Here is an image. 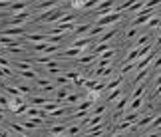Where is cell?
<instances>
[{
  "label": "cell",
  "instance_id": "6da1fadb",
  "mask_svg": "<svg viewBox=\"0 0 161 137\" xmlns=\"http://www.w3.org/2000/svg\"><path fill=\"white\" fill-rule=\"evenodd\" d=\"M72 6V2H64V4H58L56 8H52V10H46L44 14H40L38 18H36L34 22H38V24H52V22H58L62 16L66 14V10Z\"/></svg>",
  "mask_w": 161,
  "mask_h": 137
},
{
  "label": "cell",
  "instance_id": "7a4b0ae2",
  "mask_svg": "<svg viewBox=\"0 0 161 137\" xmlns=\"http://www.w3.org/2000/svg\"><path fill=\"white\" fill-rule=\"evenodd\" d=\"M119 20H121V14H119V12H109V14H103V16L97 18L96 26L106 28V26H111V24H115V22H119Z\"/></svg>",
  "mask_w": 161,
  "mask_h": 137
},
{
  "label": "cell",
  "instance_id": "3957f363",
  "mask_svg": "<svg viewBox=\"0 0 161 137\" xmlns=\"http://www.w3.org/2000/svg\"><path fill=\"white\" fill-rule=\"evenodd\" d=\"M24 34H28V30L24 26H8L0 30V36H8V38H20Z\"/></svg>",
  "mask_w": 161,
  "mask_h": 137
},
{
  "label": "cell",
  "instance_id": "277c9868",
  "mask_svg": "<svg viewBox=\"0 0 161 137\" xmlns=\"http://www.w3.org/2000/svg\"><path fill=\"white\" fill-rule=\"evenodd\" d=\"M114 6H115V0H102L97 4V8H94V14L97 18L103 16V14H109V12H114Z\"/></svg>",
  "mask_w": 161,
  "mask_h": 137
},
{
  "label": "cell",
  "instance_id": "5b68a950",
  "mask_svg": "<svg viewBox=\"0 0 161 137\" xmlns=\"http://www.w3.org/2000/svg\"><path fill=\"white\" fill-rule=\"evenodd\" d=\"M117 36V28H111V30H108V32H103V34H100L97 36V44H103V42H111Z\"/></svg>",
  "mask_w": 161,
  "mask_h": 137
},
{
  "label": "cell",
  "instance_id": "8992f818",
  "mask_svg": "<svg viewBox=\"0 0 161 137\" xmlns=\"http://www.w3.org/2000/svg\"><path fill=\"white\" fill-rule=\"evenodd\" d=\"M94 26L92 22H84V24H76V28L72 30L74 32V36H84V34H88L90 32V28Z\"/></svg>",
  "mask_w": 161,
  "mask_h": 137
},
{
  "label": "cell",
  "instance_id": "52a82bcc",
  "mask_svg": "<svg viewBox=\"0 0 161 137\" xmlns=\"http://www.w3.org/2000/svg\"><path fill=\"white\" fill-rule=\"evenodd\" d=\"M92 42H94V38H90V36H82V38H78V40H74L72 42V46L74 48H80V50H84V48H88Z\"/></svg>",
  "mask_w": 161,
  "mask_h": 137
},
{
  "label": "cell",
  "instance_id": "ba28073f",
  "mask_svg": "<svg viewBox=\"0 0 161 137\" xmlns=\"http://www.w3.org/2000/svg\"><path fill=\"white\" fill-rule=\"evenodd\" d=\"M80 54H84V50H80V48H74V46H70V48H66L64 52L60 54V58H78Z\"/></svg>",
  "mask_w": 161,
  "mask_h": 137
},
{
  "label": "cell",
  "instance_id": "9c48e42d",
  "mask_svg": "<svg viewBox=\"0 0 161 137\" xmlns=\"http://www.w3.org/2000/svg\"><path fill=\"white\" fill-rule=\"evenodd\" d=\"M56 0H40L38 4L34 6V10H52V8H56Z\"/></svg>",
  "mask_w": 161,
  "mask_h": 137
},
{
  "label": "cell",
  "instance_id": "30bf717a",
  "mask_svg": "<svg viewBox=\"0 0 161 137\" xmlns=\"http://www.w3.org/2000/svg\"><path fill=\"white\" fill-rule=\"evenodd\" d=\"M123 84V76H117V78H114V79H109L108 84H103V90H115V88H119V85Z\"/></svg>",
  "mask_w": 161,
  "mask_h": 137
},
{
  "label": "cell",
  "instance_id": "8fae6325",
  "mask_svg": "<svg viewBox=\"0 0 161 137\" xmlns=\"http://www.w3.org/2000/svg\"><path fill=\"white\" fill-rule=\"evenodd\" d=\"M149 68H143V70H139L137 72V76H135L133 78V85H137V84H141V82H143V79H147V78H149Z\"/></svg>",
  "mask_w": 161,
  "mask_h": 137
},
{
  "label": "cell",
  "instance_id": "7c38bea8",
  "mask_svg": "<svg viewBox=\"0 0 161 137\" xmlns=\"http://www.w3.org/2000/svg\"><path fill=\"white\" fill-rule=\"evenodd\" d=\"M28 2H24V0H14V2H10V10L8 12H22L26 10Z\"/></svg>",
  "mask_w": 161,
  "mask_h": 137
},
{
  "label": "cell",
  "instance_id": "4fadbf2b",
  "mask_svg": "<svg viewBox=\"0 0 161 137\" xmlns=\"http://www.w3.org/2000/svg\"><path fill=\"white\" fill-rule=\"evenodd\" d=\"M94 103H96L94 99L86 97L82 103H78V105H76V111H88V109H92V107H94Z\"/></svg>",
  "mask_w": 161,
  "mask_h": 137
},
{
  "label": "cell",
  "instance_id": "5bb4252c",
  "mask_svg": "<svg viewBox=\"0 0 161 137\" xmlns=\"http://www.w3.org/2000/svg\"><path fill=\"white\" fill-rule=\"evenodd\" d=\"M129 99H131V97H129V96H121V97H119V101L115 103V111H119V113H123V109L127 107Z\"/></svg>",
  "mask_w": 161,
  "mask_h": 137
},
{
  "label": "cell",
  "instance_id": "9a60e30c",
  "mask_svg": "<svg viewBox=\"0 0 161 137\" xmlns=\"http://www.w3.org/2000/svg\"><path fill=\"white\" fill-rule=\"evenodd\" d=\"M28 101H30V105H34V107H42V105H44L48 99H46L44 96H32Z\"/></svg>",
  "mask_w": 161,
  "mask_h": 137
},
{
  "label": "cell",
  "instance_id": "2e32d148",
  "mask_svg": "<svg viewBox=\"0 0 161 137\" xmlns=\"http://www.w3.org/2000/svg\"><path fill=\"white\" fill-rule=\"evenodd\" d=\"M86 135H103V123H100V125H90L88 131H86Z\"/></svg>",
  "mask_w": 161,
  "mask_h": 137
},
{
  "label": "cell",
  "instance_id": "e0dca14e",
  "mask_svg": "<svg viewBox=\"0 0 161 137\" xmlns=\"http://www.w3.org/2000/svg\"><path fill=\"white\" fill-rule=\"evenodd\" d=\"M139 117H141V115H139V111H129L127 115H121V119L125 121V123H135V121L139 119Z\"/></svg>",
  "mask_w": 161,
  "mask_h": 137
},
{
  "label": "cell",
  "instance_id": "ac0fdd59",
  "mask_svg": "<svg viewBox=\"0 0 161 137\" xmlns=\"http://www.w3.org/2000/svg\"><path fill=\"white\" fill-rule=\"evenodd\" d=\"M97 60L96 54H86V56H78V62L80 64H94V62Z\"/></svg>",
  "mask_w": 161,
  "mask_h": 137
},
{
  "label": "cell",
  "instance_id": "d6986e66",
  "mask_svg": "<svg viewBox=\"0 0 161 137\" xmlns=\"http://www.w3.org/2000/svg\"><path fill=\"white\" fill-rule=\"evenodd\" d=\"M131 103H127L129 105V111H137L141 105H143V97H133V99H129Z\"/></svg>",
  "mask_w": 161,
  "mask_h": 137
},
{
  "label": "cell",
  "instance_id": "ffe728a7",
  "mask_svg": "<svg viewBox=\"0 0 161 137\" xmlns=\"http://www.w3.org/2000/svg\"><path fill=\"white\" fill-rule=\"evenodd\" d=\"M149 42H151V34H141L139 38H137V42H135V46H133V48L145 46V44H149Z\"/></svg>",
  "mask_w": 161,
  "mask_h": 137
},
{
  "label": "cell",
  "instance_id": "44dd1931",
  "mask_svg": "<svg viewBox=\"0 0 161 137\" xmlns=\"http://www.w3.org/2000/svg\"><path fill=\"white\" fill-rule=\"evenodd\" d=\"M68 93H70V85H62V88H56V99H64Z\"/></svg>",
  "mask_w": 161,
  "mask_h": 137
},
{
  "label": "cell",
  "instance_id": "7402d4cb",
  "mask_svg": "<svg viewBox=\"0 0 161 137\" xmlns=\"http://www.w3.org/2000/svg\"><path fill=\"white\" fill-rule=\"evenodd\" d=\"M76 18H78L76 12H68V14H64V16H62L60 20H58V24H68V22H74Z\"/></svg>",
  "mask_w": 161,
  "mask_h": 137
},
{
  "label": "cell",
  "instance_id": "603a6c76",
  "mask_svg": "<svg viewBox=\"0 0 161 137\" xmlns=\"http://www.w3.org/2000/svg\"><path fill=\"white\" fill-rule=\"evenodd\" d=\"M159 22H161V20H159V16H157V14H153V16L149 18V20H147L145 26H147V28H151V30H153V28L157 30V28H159Z\"/></svg>",
  "mask_w": 161,
  "mask_h": 137
},
{
  "label": "cell",
  "instance_id": "cb8c5ba5",
  "mask_svg": "<svg viewBox=\"0 0 161 137\" xmlns=\"http://www.w3.org/2000/svg\"><path fill=\"white\" fill-rule=\"evenodd\" d=\"M24 79H36L38 78V74H36V70H22V72H18Z\"/></svg>",
  "mask_w": 161,
  "mask_h": 137
},
{
  "label": "cell",
  "instance_id": "d4e9b609",
  "mask_svg": "<svg viewBox=\"0 0 161 137\" xmlns=\"http://www.w3.org/2000/svg\"><path fill=\"white\" fill-rule=\"evenodd\" d=\"M80 131H82V125H70V127H66V135L68 137H76Z\"/></svg>",
  "mask_w": 161,
  "mask_h": 137
},
{
  "label": "cell",
  "instance_id": "484cf974",
  "mask_svg": "<svg viewBox=\"0 0 161 137\" xmlns=\"http://www.w3.org/2000/svg\"><path fill=\"white\" fill-rule=\"evenodd\" d=\"M10 129L16 131L18 135H26L28 133V129H24V125H20V123H10Z\"/></svg>",
  "mask_w": 161,
  "mask_h": 137
},
{
  "label": "cell",
  "instance_id": "4316f807",
  "mask_svg": "<svg viewBox=\"0 0 161 137\" xmlns=\"http://www.w3.org/2000/svg\"><path fill=\"white\" fill-rule=\"evenodd\" d=\"M80 93H68V96L64 97V103H78L80 101Z\"/></svg>",
  "mask_w": 161,
  "mask_h": 137
},
{
  "label": "cell",
  "instance_id": "83f0119b",
  "mask_svg": "<svg viewBox=\"0 0 161 137\" xmlns=\"http://www.w3.org/2000/svg\"><path fill=\"white\" fill-rule=\"evenodd\" d=\"M119 97H121V90H119V88H115V90H111V91H109V96H108L106 101H115V99H119Z\"/></svg>",
  "mask_w": 161,
  "mask_h": 137
},
{
  "label": "cell",
  "instance_id": "f1b7e54d",
  "mask_svg": "<svg viewBox=\"0 0 161 137\" xmlns=\"http://www.w3.org/2000/svg\"><path fill=\"white\" fill-rule=\"evenodd\" d=\"M12 66L18 68V72H22V70H32V64H30V62H14Z\"/></svg>",
  "mask_w": 161,
  "mask_h": 137
},
{
  "label": "cell",
  "instance_id": "f546056e",
  "mask_svg": "<svg viewBox=\"0 0 161 137\" xmlns=\"http://www.w3.org/2000/svg\"><path fill=\"white\" fill-rule=\"evenodd\" d=\"M143 91H145V84H137V88H135L133 90V93H131V96H129V97H141V96H143Z\"/></svg>",
  "mask_w": 161,
  "mask_h": 137
},
{
  "label": "cell",
  "instance_id": "4dcf8cb0",
  "mask_svg": "<svg viewBox=\"0 0 161 137\" xmlns=\"http://www.w3.org/2000/svg\"><path fill=\"white\" fill-rule=\"evenodd\" d=\"M102 0H86V2H82V8L84 10H94L96 4H100Z\"/></svg>",
  "mask_w": 161,
  "mask_h": 137
},
{
  "label": "cell",
  "instance_id": "1f68e13d",
  "mask_svg": "<svg viewBox=\"0 0 161 137\" xmlns=\"http://www.w3.org/2000/svg\"><path fill=\"white\" fill-rule=\"evenodd\" d=\"M66 127H68V125H64V123H60V125H54V127H50V135H58V133H66Z\"/></svg>",
  "mask_w": 161,
  "mask_h": 137
},
{
  "label": "cell",
  "instance_id": "d6a6232c",
  "mask_svg": "<svg viewBox=\"0 0 161 137\" xmlns=\"http://www.w3.org/2000/svg\"><path fill=\"white\" fill-rule=\"evenodd\" d=\"M133 70H135V62H125L121 66V76H125L127 72H133Z\"/></svg>",
  "mask_w": 161,
  "mask_h": 137
},
{
  "label": "cell",
  "instance_id": "836d02e7",
  "mask_svg": "<svg viewBox=\"0 0 161 137\" xmlns=\"http://www.w3.org/2000/svg\"><path fill=\"white\" fill-rule=\"evenodd\" d=\"M26 109H28V103H20V105H16V107H12V111H14L16 115H24Z\"/></svg>",
  "mask_w": 161,
  "mask_h": 137
},
{
  "label": "cell",
  "instance_id": "e575fe53",
  "mask_svg": "<svg viewBox=\"0 0 161 137\" xmlns=\"http://www.w3.org/2000/svg\"><path fill=\"white\" fill-rule=\"evenodd\" d=\"M18 91L22 93V96H28V93H32V88H30L28 84H18V88H16Z\"/></svg>",
  "mask_w": 161,
  "mask_h": 137
},
{
  "label": "cell",
  "instance_id": "d590c367",
  "mask_svg": "<svg viewBox=\"0 0 161 137\" xmlns=\"http://www.w3.org/2000/svg\"><path fill=\"white\" fill-rule=\"evenodd\" d=\"M56 88H58V85H56V84L52 82V84H48V85H44V88H40L38 91H40V93H52V91H56Z\"/></svg>",
  "mask_w": 161,
  "mask_h": 137
},
{
  "label": "cell",
  "instance_id": "8d00e7d4",
  "mask_svg": "<svg viewBox=\"0 0 161 137\" xmlns=\"http://www.w3.org/2000/svg\"><path fill=\"white\" fill-rule=\"evenodd\" d=\"M50 60H52V54H46V56H38V58H34L36 64H48Z\"/></svg>",
  "mask_w": 161,
  "mask_h": 137
},
{
  "label": "cell",
  "instance_id": "74e56055",
  "mask_svg": "<svg viewBox=\"0 0 161 137\" xmlns=\"http://www.w3.org/2000/svg\"><path fill=\"white\" fill-rule=\"evenodd\" d=\"M141 8H143V2H141V0H135V2H133V6L129 8V12H133V14H137V12H139Z\"/></svg>",
  "mask_w": 161,
  "mask_h": 137
},
{
  "label": "cell",
  "instance_id": "f35d334b",
  "mask_svg": "<svg viewBox=\"0 0 161 137\" xmlns=\"http://www.w3.org/2000/svg\"><path fill=\"white\" fill-rule=\"evenodd\" d=\"M159 2H161V0H147V2H143V8L145 10H153Z\"/></svg>",
  "mask_w": 161,
  "mask_h": 137
},
{
  "label": "cell",
  "instance_id": "ab89813d",
  "mask_svg": "<svg viewBox=\"0 0 161 137\" xmlns=\"http://www.w3.org/2000/svg\"><path fill=\"white\" fill-rule=\"evenodd\" d=\"M4 91L8 93V96H12V97H14V96H22V93L18 91L16 88H12V85H4Z\"/></svg>",
  "mask_w": 161,
  "mask_h": 137
},
{
  "label": "cell",
  "instance_id": "60d3db41",
  "mask_svg": "<svg viewBox=\"0 0 161 137\" xmlns=\"http://www.w3.org/2000/svg\"><path fill=\"white\" fill-rule=\"evenodd\" d=\"M114 56H115V50H106V52L100 54V58H102V60H111Z\"/></svg>",
  "mask_w": 161,
  "mask_h": 137
},
{
  "label": "cell",
  "instance_id": "b9f144b4",
  "mask_svg": "<svg viewBox=\"0 0 161 137\" xmlns=\"http://www.w3.org/2000/svg\"><path fill=\"white\" fill-rule=\"evenodd\" d=\"M10 76H14V72H12L10 68H2V66H0V78H10Z\"/></svg>",
  "mask_w": 161,
  "mask_h": 137
},
{
  "label": "cell",
  "instance_id": "7bdbcfd3",
  "mask_svg": "<svg viewBox=\"0 0 161 137\" xmlns=\"http://www.w3.org/2000/svg\"><path fill=\"white\" fill-rule=\"evenodd\" d=\"M54 84H56V85H72V84L66 79V76H58V78L54 79Z\"/></svg>",
  "mask_w": 161,
  "mask_h": 137
},
{
  "label": "cell",
  "instance_id": "ee69618b",
  "mask_svg": "<svg viewBox=\"0 0 161 137\" xmlns=\"http://www.w3.org/2000/svg\"><path fill=\"white\" fill-rule=\"evenodd\" d=\"M58 50H60V44H48L44 54H54V52H58Z\"/></svg>",
  "mask_w": 161,
  "mask_h": 137
},
{
  "label": "cell",
  "instance_id": "f6af8a7d",
  "mask_svg": "<svg viewBox=\"0 0 161 137\" xmlns=\"http://www.w3.org/2000/svg\"><path fill=\"white\" fill-rule=\"evenodd\" d=\"M0 105H2V107H10V97L4 96V93H0Z\"/></svg>",
  "mask_w": 161,
  "mask_h": 137
},
{
  "label": "cell",
  "instance_id": "bcb514c9",
  "mask_svg": "<svg viewBox=\"0 0 161 137\" xmlns=\"http://www.w3.org/2000/svg\"><path fill=\"white\" fill-rule=\"evenodd\" d=\"M131 125H133V123H125V121H121L115 129H117V131H125V129H129V131H131Z\"/></svg>",
  "mask_w": 161,
  "mask_h": 137
},
{
  "label": "cell",
  "instance_id": "7dc6e473",
  "mask_svg": "<svg viewBox=\"0 0 161 137\" xmlns=\"http://www.w3.org/2000/svg\"><path fill=\"white\" fill-rule=\"evenodd\" d=\"M46 42H38V44H34L32 46V50H34V52H44V50H46Z\"/></svg>",
  "mask_w": 161,
  "mask_h": 137
},
{
  "label": "cell",
  "instance_id": "c3c4849f",
  "mask_svg": "<svg viewBox=\"0 0 161 137\" xmlns=\"http://www.w3.org/2000/svg\"><path fill=\"white\" fill-rule=\"evenodd\" d=\"M106 113V105H97V107H94V111H92V115H103Z\"/></svg>",
  "mask_w": 161,
  "mask_h": 137
},
{
  "label": "cell",
  "instance_id": "681fc988",
  "mask_svg": "<svg viewBox=\"0 0 161 137\" xmlns=\"http://www.w3.org/2000/svg\"><path fill=\"white\" fill-rule=\"evenodd\" d=\"M80 78V72H68L66 74V79L68 82H74V79H78Z\"/></svg>",
  "mask_w": 161,
  "mask_h": 137
},
{
  "label": "cell",
  "instance_id": "f907efd6",
  "mask_svg": "<svg viewBox=\"0 0 161 137\" xmlns=\"http://www.w3.org/2000/svg\"><path fill=\"white\" fill-rule=\"evenodd\" d=\"M133 36H137V28H129L125 32V38H133Z\"/></svg>",
  "mask_w": 161,
  "mask_h": 137
},
{
  "label": "cell",
  "instance_id": "816d5d0a",
  "mask_svg": "<svg viewBox=\"0 0 161 137\" xmlns=\"http://www.w3.org/2000/svg\"><path fill=\"white\" fill-rule=\"evenodd\" d=\"M86 79H88V78H82V76H80L78 79H74V85H80V88H84V84H86Z\"/></svg>",
  "mask_w": 161,
  "mask_h": 137
},
{
  "label": "cell",
  "instance_id": "f5cc1de1",
  "mask_svg": "<svg viewBox=\"0 0 161 137\" xmlns=\"http://www.w3.org/2000/svg\"><path fill=\"white\" fill-rule=\"evenodd\" d=\"M0 66H2V68H10V62L6 60L4 56H0Z\"/></svg>",
  "mask_w": 161,
  "mask_h": 137
},
{
  "label": "cell",
  "instance_id": "db71d44e",
  "mask_svg": "<svg viewBox=\"0 0 161 137\" xmlns=\"http://www.w3.org/2000/svg\"><path fill=\"white\" fill-rule=\"evenodd\" d=\"M0 10H10V0H6V2H0Z\"/></svg>",
  "mask_w": 161,
  "mask_h": 137
},
{
  "label": "cell",
  "instance_id": "11a10c76",
  "mask_svg": "<svg viewBox=\"0 0 161 137\" xmlns=\"http://www.w3.org/2000/svg\"><path fill=\"white\" fill-rule=\"evenodd\" d=\"M145 137H161V133H159V129H155L153 133H149V135H145Z\"/></svg>",
  "mask_w": 161,
  "mask_h": 137
},
{
  "label": "cell",
  "instance_id": "9f6ffc18",
  "mask_svg": "<svg viewBox=\"0 0 161 137\" xmlns=\"http://www.w3.org/2000/svg\"><path fill=\"white\" fill-rule=\"evenodd\" d=\"M8 14H10V12H0V20H4V18H10Z\"/></svg>",
  "mask_w": 161,
  "mask_h": 137
},
{
  "label": "cell",
  "instance_id": "6f0895ef",
  "mask_svg": "<svg viewBox=\"0 0 161 137\" xmlns=\"http://www.w3.org/2000/svg\"><path fill=\"white\" fill-rule=\"evenodd\" d=\"M0 137H10V133L8 131H0Z\"/></svg>",
  "mask_w": 161,
  "mask_h": 137
},
{
  "label": "cell",
  "instance_id": "680465c9",
  "mask_svg": "<svg viewBox=\"0 0 161 137\" xmlns=\"http://www.w3.org/2000/svg\"><path fill=\"white\" fill-rule=\"evenodd\" d=\"M114 137H125V135H123V133H115Z\"/></svg>",
  "mask_w": 161,
  "mask_h": 137
},
{
  "label": "cell",
  "instance_id": "91938a15",
  "mask_svg": "<svg viewBox=\"0 0 161 137\" xmlns=\"http://www.w3.org/2000/svg\"><path fill=\"white\" fill-rule=\"evenodd\" d=\"M4 121V113H0V123H2Z\"/></svg>",
  "mask_w": 161,
  "mask_h": 137
},
{
  "label": "cell",
  "instance_id": "94428289",
  "mask_svg": "<svg viewBox=\"0 0 161 137\" xmlns=\"http://www.w3.org/2000/svg\"><path fill=\"white\" fill-rule=\"evenodd\" d=\"M54 137H68V135H62V133H58V135H54Z\"/></svg>",
  "mask_w": 161,
  "mask_h": 137
},
{
  "label": "cell",
  "instance_id": "6125c7cd",
  "mask_svg": "<svg viewBox=\"0 0 161 137\" xmlns=\"http://www.w3.org/2000/svg\"><path fill=\"white\" fill-rule=\"evenodd\" d=\"M18 137H26V135H18Z\"/></svg>",
  "mask_w": 161,
  "mask_h": 137
},
{
  "label": "cell",
  "instance_id": "be15d7a7",
  "mask_svg": "<svg viewBox=\"0 0 161 137\" xmlns=\"http://www.w3.org/2000/svg\"><path fill=\"white\" fill-rule=\"evenodd\" d=\"M0 2H6V0H0Z\"/></svg>",
  "mask_w": 161,
  "mask_h": 137
}]
</instances>
